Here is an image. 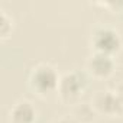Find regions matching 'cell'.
Returning a JSON list of instances; mask_svg holds the SVG:
<instances>
[{
  "label": "cell",
  "mask_w": 123,
  "mask_h": 123,
  "mask_svg": "<svg viewBox=\"0 0 123 123\" xmlns=\"http://www.w3.org/2000/svg\"><path fill=\"white\" fill-rule=\"evenodd\" d=\"M91 65H93L94 71L98 73V74H106V73H109V70L111 68L110 59H109L104 54H103V55H97V56H94Z\"/></svg>",
  "instance_id": "3"
},
{
  "label": "cell",
  "mask_w": 123,
  "mask_h": 123,
  "mask_svg": "<svg viewBox=\"0 0 123 123\" xmlns=\"http://www.w3.org/2000/svg\"><path fill=\"white\" fill-rule=\"evenodd\" d=\"M35 84L41 90H49L55 86V74L51 68H41L35 77H33Z\"/></svg>",
  "instance_id": "1"
},
{
  "label": "cell",
  "mask_w": 123,
  "mask_h": 123,
  "mask_svg": "<svg viewBox=\"0 0 123 123\" xmlns=\"http://www.w3.org/2000/svg\"><path fill=\"white\" fill-rule=\"evenodd\" d=\"M96 43L103 52H110L117 46V36L111 31H101L97 33Z\"/></svg>",
  "instance_id": "2"
},
{
  "label": "cell",
  "mask_w": 123,
  "mask_h": 123,
  "mask_svg": "<svg viewBox=\"0 0 123 123\" xmlns=\"http://www.w3.org/2000/svg\"><path fill=\"white\" fill-rule=\"evenodd\" d=\"M120 100L123 101V88H122V94H120Z\"/></svg>",
  "instance_id": "7"
},
{
  "label": "cell",
  "mask_w": 123,
  "mask_h": 123,
  "mask_svg": "<svg viewBox=\"0 0 123 123\" xmlns=\"http://www.w3.org/2000/svg\"><path fill=\"white\" fill-rule=\"evenodd\" d=\"M32 116H33V111H32V109H31L26 103L20 104V106L15 110V119H16L19 123H28V122H31V120H32Z\"/></svg>",
  "instance_id": "4"
},
{
  "label": "cell",
  "mask_w": 123,
  "mask_h": 123,
  "mask_svg": "<svg viewBox=\"0 0 123 123\" xmlns=\"http://www.w3.org/2000/svg\"><path fill=\"white\" fill-rule=\"evenodd\" d=\"M78 87H80V81H78V78H75V75L65 77V80L62 83L64 91H67V93H75L78 90Z\"/></svg>",
  "instance_id": "5"
},
{
  "label": "cell",
  "mask_w": 123,
  "mask_h": 123,
  "mask_svg": "<svg viewBox=\"0 0 123 123\" xmlns=\"http://www.w3.org/2000/svg\"><path fill=\"white\" fill-rule=\"evenodd\" d=\"M117 98L116 97H113V96H106V98H104V107L106 109H111V110H116V107H117Z\"/></svg>",
  "instance_id": "6"
}]
</instances>
